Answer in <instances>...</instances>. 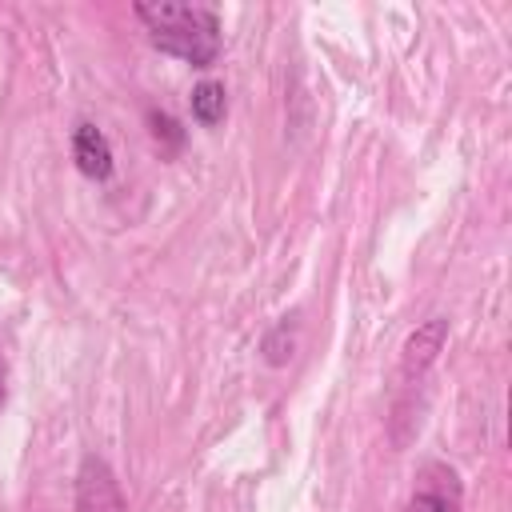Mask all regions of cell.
Instances as JSON below:
<instances>
[{
    "label": "cell",
    "mask_w": 512,
    "mask_h": 512,
    "mask_svg": "<svg viewBox=\"0 0 512 512\" xmlns=\"http://www.w3.org/2000/svg\"><path fill=\"white\" fill-rule=\"evenodd\" d=\"M136 20L148 28V40L192 64V68H208L220 56V16L204 4H176V0H160V4H132Z\"/></svg>",
    "instance_id": "obj_1"
},
{
    "label": "cell",
    "mask_w": 512,
    "mask_h": 512,
    "mask_svg": "<svg viewBox=\"0 0 512 512\" xmlns=\"http://www.w3.org/2000/svg\"><path fill=\"white\" fill-rule=\"evenodd\" d=\"M76 508L80 512H124V496H120V484H116L108 460H100V456H84L80 460Z\"/></svg>",
    "instance_id": "obj_2"
},
{
    "label": "cell",
    "mask_w": 512,
    "mask_h": 512,
    "mask_svg": "<svg viewBox=\"0 0 512 512\" xmlns=\"http://www.w3.org/2000/svg\"><path fill=\"white\" fill-rule=\"evenodd\" d=\"M444 340H448V320H444V316H432V320H424L416 332H408V340L400 344V376H404L408 384L420 380V376L436 364Z\"/></svg>",
    "instance_id": "obj_3"
},
{
    "label": "cell",
    "mask_w": 512,
    "mask_h": 512,
    "mask_svg": "<svg viewBox=\"0 0 512 512\" xmlns=\"http://www.w3.org/2000/svg\"><path fill=\"white\" fill-rule=\"evenodd\" d=\"M72 160H76L80 176H88V180H108V176H112V144H108V136H104L96 124L80 120V124L72 128Z\"/></svg>",
    "instance_id": "obj_4"
},
{
    "label": "cell",
    "mask_w": 512,
    "mask_h": 512,
    "mask_svg": "<svg viewBox=\"0 0 512 512\" xmlns=\"http://www.w3.org/2000/svg\"><path fill=\"white\" fill-rule=\"evenodd\" d=\"M436 476H440V480H424V484H420V492L408 500V512H460V484H456V472L436 464Z\"/></svg>",
    "instance_id": "obj_5"
},
{
    "label": "cell",
    "mask_w": 512,
    "mask_h": 512,
    "mask_svg": "<svg viewBox=\"0 0 512 512\" xmlns=\"http://www.w3.org/2000/svg\"><path fill=\"white\" fill-rule=\"evenodd\" d=\"M228 112V92L220 80H200L192 88V120L204 124V128H216Z\"/></svg>",
    "instance_id": "obj_6"
},
{
    "label": "cell",
    "mask_w": 512,
    "mask_h": 512,
    "mask_svg": "<svg viewBox=\"0 0 512 512\" xmlns=\"http://www.w3.org/2000/svg\"><path fill=\"white\" fill-rule=\"evenodd\" d=\"M292 348H296V316H284V320H276V328L264 336L260 352H264V360H268L272 368H280V364L292 360Z\"/></svg>",
    "instance_id": "obj_7"
},
{
    "label": "cell",
    "mask_w": 512,
    "mask_h": 512,
    "mask_svg": "<svg viewBox=\"0 0 512 512\" xmlns=\"http://www.w3.org/2000/svg\"><path fill=\"white\" fill-rule=\"evenodd\" d=\"M148 132H152V140H156L164 152H180V148H184V128H180L168 112H160V108H148Z\"/></svg>",
    "instance_id": "obj_8"
},
{
    "label": "cell",
    "mask_w": 512,
    "mask_h": 512,
    "mask_svg": "<svg viewBox=\"0 0 512 512\" xmlns=\"http://www.w3.org/2000/svg\"><path fill=\"white\" fill-rule=\"evenodd\" d=\"M8 400V368H4V356H0V408Z\"/></svg>",
    "instance_id": "obj_9"
}]
</instances>
